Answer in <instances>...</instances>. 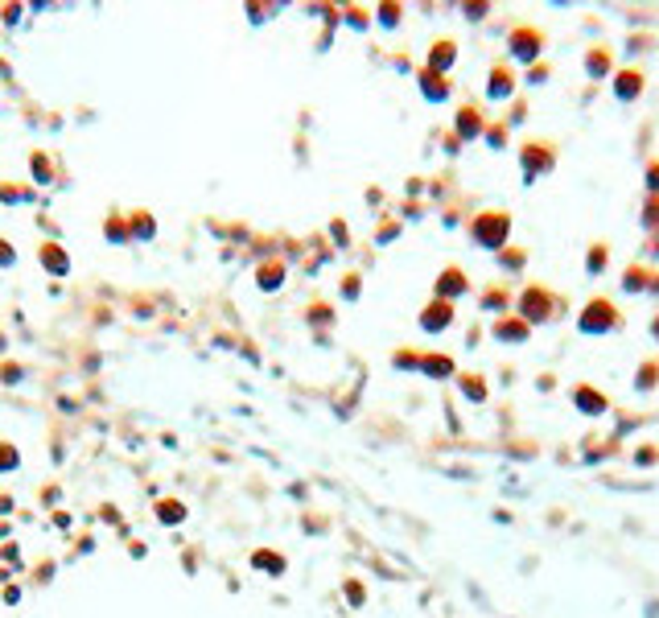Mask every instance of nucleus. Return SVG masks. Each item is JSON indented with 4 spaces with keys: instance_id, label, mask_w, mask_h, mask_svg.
Masks as SVG:
<instances>
[{
    "instance_id": "nucleus-3",
    "label": "nucleus",
    "mask_w": 659,
    "mask_h": 618,
    "mask_svg": "<svg viewBox=\"0 0 659 618\" xmlns=\"http://www.w3.org/2000/svg\"><path fill=\"white\" fill-rule=\"evenodd\" d=\"M132 231L140 235V239H153V231H157V227H153V214H132Z\"/></svg>"
},
{
    "instance_id": "nucleus-5",
    "label": "nucleus",
    "mask_w": 659,
    "mask_h": 618,
    "mask_svg": "<svg viewBox=\"0 0 659 618\" xmlns=\"http://www.w3.org/2000/svg\"><path fill=\"white\" fill-rule=\"evenodd\" d=\"M13 264H17V247L0 235V268H13Z\"/></svg>"
},
{
    "instance_id": "nucleus-2",
    "label": "nucleus",
    "mask_w": 659,
    "mask_h": 618,
    "mask_svg": "<svg viewBox=\"0 0 659 618\" xmlns=\"http://www.w3.org/2000/svg\"><path fill=\"white\" fill-rule=\"evenodd\" d=\"M29 165H33V178H38V181H50V178H54V170H50V157H46V153H33V157H29Z\"/></svg>"
},
{
    "instance_id": "nucleus-1",
    "label": "nucleus",
    "mask_w": 659,
    "mask_h": 618,
    "mask_svg": "<svg viewBox=\"0 0 659 618\" xmlns=\"http://www.w3.org/2000/svg\"><path fill=\"white\" fill-rule=\"evenodd\" d=\"M38 260H42V268H46V272H54V277L71 272V256H66L63 244H50V239H46V244L38 247Z\"/></svg>"
},
{
    "instance_id": "nucleus-8",
    "label": "nucleus",
    "mask_w": 659,
    "mask_h": 618,
    "mask_svg": "<svg viewBox=\"0 0 659 618\" xmlns=\"http://www.w3.org/2000/svg\"><path fill=\"white\" fill-rule=\"evenodd\" d=\"M4 347H9V338H4V334H0V351H4Z\"/></svg>"
},
{
    "instance_id": "nucleus-4",
    "label": "nucleus",
    "mask_w": 659,
    "mask_h": 618,
    "mask_svg": "<svg viewBox=\"0 0 659 618\" xmlns=\"http://www.w3.org/2000/svg\"><path fill=\"white\" fill-rule=\"evenodd\" d=\"M17 462H21L17 446H9V441H0V470H17Z\"/></svg>"
},
{
    "instance_id": "nucleus-7",
    "label": "nucleus",
    "mask_w": 659,
    "mask_h": 618,
    "mask_svg": "<svg viewBox=\"0 0 659 618\" xmlns=\"http://www.w3.org/2000/svg\"><path fill=\"white\" fill-rule=\"evenodd\" d=\"M104 231H112V239H128V231H124V223H120V219H112V223H104Z\"/></svg>"
},
{
    "instance_id": "nucleus-6",
    "label": "nucleus",
    "mask_w": 659,
    "mask_h": 618,
    "mask_svg": "<svg viewBox=\"0 0 659 618\" xmlns=\"http://www.w3.org/2000/svg\"><path fill=\"white\" fill-rule=\"evenodd\" d=\"M21 363H0V380H4V384H17V380H21Z\"/></svg>"
}]
</instances>
